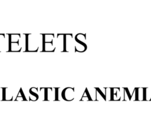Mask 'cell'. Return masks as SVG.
Here are the masks:
<instances>
[{"instance_id": "obj_1", "label": "cell", "mask_w": 151, "mask_h": 113, "mask_svg": "<svg viewBox=\"0 0 151 113\" xmlns=\"http://www.w3.org/2000/svg\"><path fill=\"white\" fill-rule=\"evenodd\" d=\"M64 52V34H43V52Z\"/></svg>"}, {"instance_id": "obj_2", "label": "cell", "mask_w": 151, "mask_h": 113, "mask_svg": "<svg viewBox=\"0 0 151 113\" xmlns=\"http://www.w3.org/2000/svg\"><path fill=\"white\" fill-rule=\"evenodd\" d=\"M10 52H27V34H9Z\"/></svg>"}, {"instance_id": "obj_3", "label": "cell", "mask_w": 151, "mask_h": 113, "mask_svg": "<svg viewBox=\"0 0 151 113\" xmlns=\"http://www.w3.org/2000/svg\"><path fill=\"white\" fill-rule=\"evenodd\" d=\"M27 52H43V34H27Z\"/></svg>"}, {"instance_id": "obj_4", "label": "cell", "mask_w": 151, "mask_h": 113, "mask_svg": "<svg viewBox=\"0 0 151 113\" xmlns=\"http://www.w3.org/2000/svg\"><path fill=\"white\" fill-rule=\"evenodd\" d=\"M4 101H25L21 87H2Z\"/></svg>"}, {"instance_id": "obj_5", "label": "cell", "mask_w": 151, "mask_h": 113, "mask_svg": "<svg viewBox=\"0 0 151 113\" xmlns=\"http://www.w3.org/2000/svg\"><path fill=\"white\" fill-rule=\"evenodd\" d=\"M0 52H10L9 34H0Z\"/></svg>"}, {"instance_id": "obj_6", "label": "cell", "mask_w": 151, "mask_h": 113, "mask_svg": "<svg viewBox=\"0 0 151 113\" xmlns=\"http://www.w3.org/2000/svg\"><path fill=\"white\" fill-rule=\"evenodd\" d=\"M29 91L37 98L38 100L45 101V87H29Z\"/></svg>"}, {"instance_id": "obj_7", "label": "cell", "mask_w": 151, "mask_h": 113, "mask_svg": "<svg viewBox=\"0 0 151 113\" xmlns=\"http://www.w3.org/2000/svg\"><path fill=\"white\" fill-rule=\"evenodd\" d=\"M58 100V88H45V101Z\"/></svg>"}, {"instance_id": "obj_8", "label": "cell", "mask_w": 151, "mask_h": 113, "mask_svg": "<svg viewBox=\"0 0 151 113\" xmlns=\"http://www.w3.org/2000/svg\"><path fill=\"white\" fill-rule=\"evenodd\" d=\"M22 91L25 99V101H38V98L29 91V87H21Z\"/></svg>"}, {"instance_id": "obj_9", "label": "cell", "mask_w": 151, "mask_h": 113, "mask_svg": "<svg viewBox=\"0 0 151 113\" xmlns=\"http://www.w3.org/2000/svg\"><path fill=\"white\" fill-rule=\"evenodd\" d=\"M0 101H4V92L2 87H0Z\"/></svg>"}, {"instance_id": "obj_10", "label": "cell", "mask_w": 151, "mask_h": 113, "mask_svg": "<svg viewBox=\"0 0 151 113\" xmlns=\"http://www.w3.org/2000/svg\"><path fill=\"white\" fill-rule=\"evenodd\" d=\"M143 89V99L146 100V89L147 88H142Z\"/></svg>"}]
</instances>
